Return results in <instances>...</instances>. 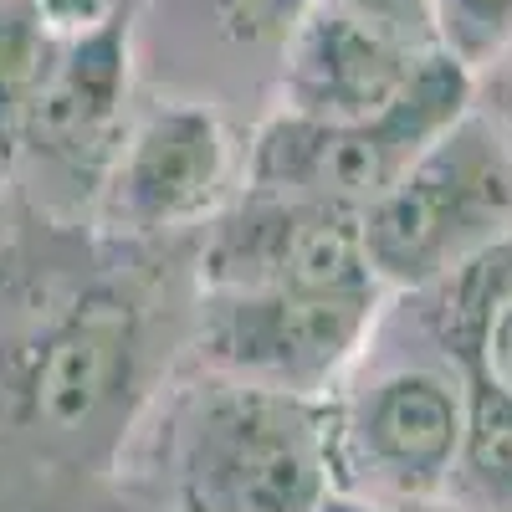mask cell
Returning a JSON list of instances; mask_svg holds the SVG:
<instances>
[{"label":"cell","instance_id":"6da1fadb","mask_svg":"<svg viewBox=\"0 0 512 512\" xmlns=\"http://www.w3.org/2000/svg\"><path fill=\"white\" fill-rule=\"evenodd\" d=\"M149 482L164 512H318L338 492L328 400L205 369L159 420Z\"/></svg>","mask_w":512,"mask_h":512},{"label":"cell","instance_id":"7a4b0ae2","mask_svg":"<svg viewBox=\"0 0 512 512\" xmlns=\"http://www.w3.org/2000/svg\"><path fill=\"white\" fill-rule=\"evenodd\" d=\"M364 256L384 292H415L512 236V139L482 108L436 134L364 210Z\"/></svg>","mask_w":512,"mask_h":512},{"label":"cell","instance_id":"3957f363","mask_svg":"<svg viewBox=\"0 0 512 512\" xmlns=\"http://www.w3.org/2000/svg\"><path fill=\"white\" fill-rule=\"evenodd\" d=\"M472 108H477V72H466L451 52L436 47L420 62L410 88L374 118L328 123L277 108L246 144L241 185L323 195L364 210L425 144Z\"/></svg>","mask_w":512,"mask_h":512},{"label":"cell","instance_id":"277c9868","mask_svg":"<svg viewBox=\"0 0 512 512\" xmlns=\"http://www.w3.org/2000/svg\"><path fill=\"white\" fill-rule=\"evenodd\" d=\"M466 431V384L451 359L354 374L328 395L338 492L379 507L446 502Z\"/></svg>","mask_w":512,"mask_h":512},{"label":"cell","instance_id":"5b68a950","mask_svg":"<svg viewBox=\"0 0 512 512\" xmlns=\"http://www.w3.org/2000/svg\"><path fill=\"white\" fill-rule=\"evenodd\" d=\"M379 282L364 287H200L195 349L210 374L328 400L359 369L384 313Z\"/></svg>","mask_w":512,"mask_h":512},{"label":"cell","instance_id":"8992f818","mask_svg":"<svg viewBox=\"0 0 512 512\" xmlns=\"http://www.w3.org/2000/svg\"><path fill=\"white\" fill-rule=\"evenodd\" d=\"M379 282L364 256L359 210L323 195L241 185L205 221L200 287H364Z\"/></svg>","mask_w":512,"mask_h":512},{"label":"cell","instance_id":"52a82bcc","mask_svg":"<svg viewBox=\"0 0 512 512\" xmlns=\"http://www.w3.org/2000/svg\"><path fill=\"white\" fill-rule=\"evenodd\" d=\"M236 144L205 103H159L128 118L123 144L93 195L108 236L139 241L210 221L236 190Z\"/></svg>","mask_w":512,"mask_h":512},{"label":"cell","instance_id":"ba28073f","mask_svg":"<svg viewBox=\"0 0 512 512\" xmlns=\"http://www.w3.org/2000/svg\"><path fill=\"white\" fill-rule=\"evenodd\" d=\"M128 16L134 11L62 31L16 144V159H31L88 195H98L128 128V88H134Z\"/></svg>","mask_w":512,"mask_h":512},{"label":"cell","instance_id":"9c48e42d","mask_svg":"<svg viewBox=\"0 0 512 512\" xmlns=\"http://www.w3.org/2000/svg\"><path fill=\"white\" fill-rule=\"evenodd\" d=\"M436 47L379 31L349 11L313 0L282 41V108L328 123H354L390 108Z\"/></svg>","mask_w":512,"mask_h":512},{"label":"cell","instance_id":"30bf717a","mask_svg":"<svg viewBox=\"0 0 512 512\" xmlns=\"http://www.w3.org/2000/svg\"><path fill=\"white\" fill-rule=\"evenodd\" d=\"M134 313L118 297H82V303L41 333V344L21 374V405L31 425L52 436H77L118 400L134 374Z\"/></svg>","mask_w":512,"mask_h":512},{"label":"cell","instance_id":"8fae6325","mask_svg":"<svg viewBox=\"0 0 512 512\" xmlns=\"http://www.w3.org/2000/svg\"><path fill=\"white\" fill-rule=\"evenodd\" d=\"M466 384V431L446 502L456 512H512V395L477 364H456Z\"/></svg>","mask_w":512,"mask_h":512},{"label":"cell","instance_id":"7c38bea8","mask_svg":"<svg viewBox=\"0 0 512 512\" xmlns=\"http://www.w3.org/2000/svg\"><path fill=\"white\" fill-rule=\"evenodd\" d=\"M62 26L41 0H0V169L16 164L21 123L57 57Z\"/></svg>","mask_w":512,"mask_h":512},{"label":"cell","instance_id":"4fadbf2b","mask_svg":"<svg viewBox=\"0 0 512 512\" xmlns=\"http://www.w3.org/2000/svg\"><path fill=\"white\" fill-rule=\"evenodd\" d=\"M436 41L466 72H492L512 52V0H436Z\"/></svg>","mask_w":512,"mask_h":512},{"label":"cell","instance_id":"5bb4252c","mask_svg":"<svg viewBox=\"0 0 512 512\" xmlns=\"http://www.w3.org/2000/svg\"><path fill=\"white\" fill-rule=\"evenodd\" d=\"M313 0H210L216 26L236 47H282L287 31L297 26Z\"/></svg>","mask_w":512,"mask_h":512},{"label":"cell","instance_id":"9a60e30c","mask_svg":"<svg viewBox=\"0 0 512 512\" xmlns=\"http://www.w3.org/2000/svg\"><path fill=\"white\" fill-rule=\"evenodd\" d=\"M328 6L390 31V36L410 41V47H441L436 41V0H328Z\"/></svg>","mask_w":512,"mask_h":512},{"label":"cell","instance_id":"2e32d148","mask_svg":"<svg viewBox=\"0 0 512 512\" xmlns=\"http://www.w3.org/2000/svg\"><path fill=\"white\" fill-rule=\"evenodd\" d=\"M47 16L72 31V26H88V21H103V16H118V11H134V0H41Z\"/></svg>","mask_w":512,"mask_h":512},{"label":"cell","instance_id":"e0dca14e","mask_svg":"<svg viewBox=\"0 0 512 512\" xmlns=\"http://www.w3.org/2000/svg\"><path fill=\"white\" fill-rule=\"evenodd\" d=\"M487 77V88H492V118H497V128L512 139V52L492 67V72H482ZM477 77V82H482Z\"/></svg>","mask_w":512,"mask_h":512},{"label":"cell","instance_id":"ac0fdd59","mask_svg":"<svg viewBox=\"0 0 512 512\" xmlns=\"http://www.w3.org/2000/svg\"><path fill=\"white\" fill-rule=\"evenodd\" d=\"M318 512H395V507H379V502H364V497H349V492H333Z\"/></svg>","mask_w":512,"mask_h":512}]
</instances>
